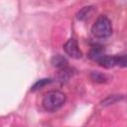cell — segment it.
Listing matches in <instances>:
<instances>
[{"mask_svg":"<svg viewBox=\"0 0 127 127\" xmlns=\"http://www.w3.org/2000/svg\"><path fill=\"white\" fill-rule=\"evenodd\" d=\"M65 102V94L60 90H52L45 94L42 104L48 111H56L60 109Z\"/></svg>","mask_w":127,"mask_h":127,"instance_id":"obj_1","label":"cell"},{"mask_svg":"<svg viewBox=\"0 0 127 127\" xmlns=\"http://www.w3.org/2000/svg\"><path fill=\"white\" fill-rule=\"evenodd\" d=\"M91 33L96 38H107L112 34L111 21L104 15H100L91 27Z\"/></svg>","mask_w":127,"mask_h":127,"instance_id":"obj_2","label":"cell"},{"mask_svg":"<svg viewBox=\"0 0 127 127\" xmlns=\"http://www.w3.org/2000/svg\"><path fill=\"white\" fill-rule=\"evenodd\" d=\"M97 63L106 68H110L113 67L115 65H119L124 67L126 65V56L125 55H120V56H107L104 55L102 56Z\"/></svg>","mask_w":127,"mask_h":127,"instance_id":"obj_3","label":"cell"},{"mask_svg":"<svg viewBox=\"0 0 127 127\" xmlns=\"http://www.w3.org/2000/svg\"><path fill=\"white\" fill-rule=\"evenodd\" d=\"M64 52L71 58L73 59H79L81 58L82 56V53L81 51L79 50L78 48V45H77V42L74 40V39H69L67 40V42L64 44Z\"/></svg>","mask_w":127,"mask_h":127,"instance_id":"obj_4","label":"cell"},{"mask_svg":"<svg viewBox=\"0 0 127 127\" xmlns=\"http://www.w3.org/2000/svg\"><path fill=\"white\" fill-rule=\"evenodd\" d=\"M104 49H102V47H93L89 53H88V57L90 60L97 62L102 56H104Z\"/></svg>","mask_w":127,"mask_h":127,"instance_id":"obj_5","label":"cell"},{"mask_svg":"<svg viewBox=\"0 0 127 127\" xmlns=\"http://www.w3.org/2000/svg\"><path fill=\"white\" fill-rule=\"evenodd\" d=\"M52 64L54 66H57V67H64L67 64V61L63 56L57 55L52 59Z\"/></svg>","mask_w":127,"mask_h":127,"instance_id":"obj_6","label":"cell"},{"mask_svg":"<svg viewBox=\"0 0 127 127\" xmlns=\"http://www.w3.org/2000/svg\"><path fill=\"white\" fill-rule=\"evenodd\" d=\"M50 82V80L49 79H47V78H43V79H40L39 81H37L35 84H34V86L32 87V90H36V89H39V88H42L45 84H47V83H49Z\"/></svg>","mask_w":127,"mask_h":127,"instance_id":"obj_7","label":"cell"}]
</instances>
